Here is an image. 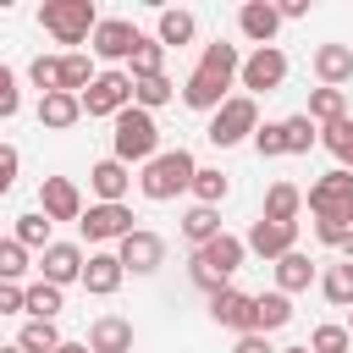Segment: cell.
Masks as SVG:
<instances>
[{"mask_svg": "<svg viewBox=\"0 0 353 353\" xmlns=\"http://www.w3.org/2000/svg\"><path fill=\"white\" fill-rule=\"evenodd\" d=\"M281 83H287V55H281L276 44H265V50L243 55V66H237V88H243L248 99H259V94H276Z\"/></svg>", "mask_w": 353, "mask_h": 353, "instance_id": "8", "label": "cell"}, {"mask_svg": "<svg viewBox=\"0 0 353 353\" xmlns=\"http://www.w3.org/2000/svg\"><path fill=\"white\" fill-rule=\"evenodd\" d=\"M254 127H259V99H248V94H232V99H226V105L210 116L204 138H210L215 149H232V143L254 138Z\"/></svg>", "mask_w": 353, "mask_h": 353, "instance_id": "6", "label": "cell"}, {"mask_svg": "<svg viewBox=\"0 0 353 353\" xmlns=\"http://www.w3.org/2000/svg\"><path fill=\"white\" fill-rule=\"evenodd\" d=\"M182 237H188L193 248H204L210 237H221V210H210V204H193V210L182 215Z\"/></svg>", "mask_w": 353, "mask_h": 353, "instance_id": "32", "label": "cell"}, {"mask_svg": "<svg viewBox=\"0 0 353 353\" xmlns=\"http://www.w3.org/2000/svg\"><path fill=\"white\" fill-rule=\"evenodd\" d=\"M188 193H193L199 204L221 210V199L232 193V176H226V171H215V165H199V171H193V188H188Z\"/></svg>", "mask_w": 353, "mask_h": 353, "instance_id": "31", "label": "cell"}, {"mask_svg": "<svg viewBox=\"0 0 353 353\" xmlns=\"http://www.w3.org/2000/svg\"><path fill=\"white\" fill-rule=\"evenodd\" d=\"M270 270H276V292H287V298H292V292H309V287H314V259H309L303 248L281 254V259H276Z\"/></svg>", "mask_w": 353, "mask_h": 353, "instance_id": "23", "label": "cell"}, {"mask_svg": "<svg viewBox=\"0 0 353 353\" xmlns=\"http://www.w3.org/2000/svg\"><path fill=\"white\" fill-rule=\"evenodd\" d=\"M171 94H176V83H171L165 72H160V77H138V83H132V105H138V110H149V116H154L160 105H171Z\"/></svg>", "mask_w": 353, "mask_h": 353, "instance_id": "33", "label": "cell"}, {"mask_svg": "<svg viewBox=\"0 0 353 353\" xmlns=\"http://www.w3.org/2000/svg\"><path fill=\"white\" fill-rule=\"evenodd\" d=\"M116 259H121V270H132V276H154V270L165 265V237L149 232V226H132V232L116 243Z\"/></svg>", "mask_w": 353, "mask_h": 353, "instance_id": "9", "label": "cell"}, {"mask_svg": "<svg viewBox=\"0 0 353 353\" xmlns=\"http://www.w3.org/2000/svg\"><path fill=\"white\" fill-rule=\"evenodd\" d=\"M55 353H88V342H61Z\"/></svg>", "mask_w": 353, "mask_h": 353, "instance_id": "49", "label": "cell"}, {"mask_svg": "<svg viewBox=\"0 0 353 353\" xmlns=\"http://www.w3.org/2000/svg\"><path fill=\"white\" fill-rule=\"evenodd\" d=\"M287 320H292V298H287V292H276V287H270V292H259V298H254V331H259V336L281 331Z\"/></svg>", "mask_w": 353, "mask_h": 353, "instance_id": "28", "label": "cell"}, {"mask_svg": "<svg viewBox=\"0 0 353 353\" xmlns=\"http://www.w3.org/2000/svg\"><path fill=\"white\" fill-rule=\"evenodd\" d=\"M0 314H22V287L17 281H0Z\"/></svg>", "mask_w": 353, "mask_h": 353, "instance_id": "46", "label": "cell"}, {"mask_svg": "<svg viewBox=\"0 0 353 353\" xmlns=\"http://www.w3.org/2000/svg\"><path fill=\"white\" fill-rule=\"evenodd\" d=\"M154 154H160V127H154V116L138 110V105H127V110L116 116V132H110V160H121V165H149Z\"/></svg>", "mask_w": 353, "mask_h": 353, "instance_id": "3", "label": "cell"}, {"mask_svg": "<svg viewBox=\"0 0 353 353\" xmlns=\"http://www.w3.org/2000/svg\"><path fill=\"white\" fill-rule=\"evenodd\" d=\"M28 83H33L39 94H61V55H33Z\"/></svg>", "mask_w": 353, "mask_h": 353, "instance_id": "40", "label": "cell"}, {"mask_svg": "<svg viewBox=\"0 0 353 353\" xmlns=\"http://www.w3.org/2000/svg\"><path fill=\"white\" fill-rule=\"evenodd\" d=\"M303 204H309V215L314 221H325V226H353V171H325L309 193H303Z\"/></svg>", "mask_w": 353, "mask_h": 353, "instance_id": "4", "label": "cell"}, {"mask_svg": "<svg viewBox=\"0 0 353 353\" xmlns=\"http://www.w3.org/2000/svg\"><path fill=\"white\" fill-rule=\"evenodd\" d=\"M66 309V292L61 287H50V281H28L22 287V314L28 320H55Z\"/></svg>", "mask_w": 353, "mask_h": 353, "instance_id": "27", "label": "cell"}, {"mask_svg": "<svg viewBox=\"0 0 353 353\" xmlns=\"http://www.w3.org/2000/svg\"><path fill=\"white\" fill-rule=\"evenodd\" d=\"M77 105H83V116H110V121H116V116L132 105V77L116 72V66H110V72H94V83L77 94Z\"/></svg>", "mask_w": 353, "mask_h": 353, "instance_id": "7", "label": "cell"}, {"mask_svg": "<svg viewBox=\"0 0 353 353\" xmlns=\"http://www.w3.org/2000/svg\"><path fill=\"white\" fill-rule=\"evenodd\" d=\"M243 248L276 265L281 254H292V248H298V221L287 226V221H265V215H259V221L248 226V237H243Z\"/></svg>", "mask_w": 353, "mask_h": 353, "instance_id": "13", "label": "cell"}, {"mask_svg": "<svg viewBox=\"0 0 353 353\" xmlns=\"http://www.w3.org/2000/svg\"><path fill=\"white\" fill-rule=\"evenodd\" d=\"M281 353H309V347H281Z\"/></svg>", "mask_w": 353, "mask_h": 353, "instance_id": "53", "label": "cell"}, {"mask_svg": "<svg viewBox=\"0 0 353 353\" xmlns=\"http://www.w3.org/2000/svg\"><path fill=\"white\" fill-rule=\"evenodd\" d=\"M276 11H281V17H309V0H281Z\"/></svg>", "mask_w": 353, "mask_h": 353, "instance_id": "48", "label": "cell"}, {"mask_svg": "<svg viewBox=\"0 0 353 353\" xmlns=\"http://www.w3.org/2000/svg\"><path fill=\"white\" fill-rule=\"evenodd\" d=\"M314 77H320V88H342V83H353V44H320L314 50Z\"/></svg>", "mask_w": 353, "mask_h": 353, "instance_id": "20", "label": "cell"}, {"mask_svg": "<svg viewBox=\"0 0 353 353\" xmlns=\"http://www.w3.org/2000/svg\"><path fill=\"white\" fill-rule=\"evenodd\" d=\"M342 254H347V265H353V232H347V237H342Z\"/></svg>", "mask_w": 353, "mask_h": 353, "instance_id": "50", "label": "cell"}, {"mask_svg": "<svg viewBox=\"0 0 353 353\" xmlns=\"http://www.w3.org/2000/svg\"><path fill=\"white\" fill-rule=\"evenodd\" d=\"M77 232H83L88 243H121V237L132 232V210H127V204H88V210L77 215Z\"/></svg>", "mask_w": 353, "mask_h": 353, "instance_id": "11", "label": "cell"}, {"mask_svg": "<svg viewBox=\"0 0 353 353\" xmlns=\"http://www.w3.org/2000/svg\"><path fill=\"white\" fill-rule=\"evenodd\" d=\"M347 336H353V309H347Z\"/></svg>", "mask_w": 353, "mask_h": 353, "instance_id": "52", "label": "cell"}, {"mask_svg": "<svg viewBox=\"0 0 353 353\" xmlns=\"http://www.w3.org/2000/svg\"><path fill=\"white\" fill-rule=\"evenodd\" d=\"M17 171H22V154H17V143H0V199L17 188Z\"/></svg>", "mask_w": 353, "mask_h": 353, "instance_id": "45", "label": "cell"}, {"mask_svg": "<svg viewBox=\"0 0 353 353\" xmlns=\"http://www.w3.org/2000/svg\"><path fill=\"white\" fill-rule=\"evenodd\" d=\"M226 99H232V83H215V77H204V72H188V83H182V105H188V110L215 116Z\"/></svg>", "mask_w": 353, "mask_h": 353, "instance_id": "22", "label": "cell"}, {"mask_svg": "<svg viewBox=\"0 0 353 353\" xmlns=\"http://www.w3.org/2000/svg\"><path fill=\"white\" fill-rule=\"evenodd\" d=\"M276 28H281V11H276L270 0H248V6L237 11V33H243L254 50H265V44L276 39Z\"/></svg>", "mask_w": 353, "mask_h": 353, "instance_id": "17", "label": "cell"}, {"mask_svg": "<svg viewBox=\"0 0 353 353\" xmlns=\"http://www.w3.org/2000/svg\"><path fill=\"white\" fill-rule=\"evenodd\" d=\"M232 353H276V347H270V342H265L259 331H243V336L232 342Z\"/></svg>", "mask_w": 353, "mask_h": 353, "instance_id": "47", "label": "cell"}, {"mask_svg": "<svg viewBox=\"0 0 353 353\" xmlns=\"http://www.w3.org/2000/svg\"><path fill=\"white\" fill-rule=\"evenodd\" d=\"M17 110H22V94H17V72L0 61V121H11Z\"/></svg>", "mask_w": 353, "mask_h": 353, "instance_id": "44", "label": "cell"}, {"mask_svg": "<svg viewBox=\"0 0 353 353\" xmlns=\"http://www.w3.org/2000/svg\"><path fill=\"white\" fill-rule=\"evenodd\" d=\"M121 259L110 254V248H94L88 259H83V292H94V298H110L116 287H121Z\"/></svg>", "mask_w": 353, "mask_h": 353, "instance_id": "18", "label": "cell"}, {"mask_svg": "<svg viewBox=\"0 0 353 353\" xmlns=\"http://www.w3.org/2000/svg\"><path fill=\"white\" fill-rule=\"evenodd\" d=\"M22 276H28V248L17 237H0V281H17L22 287Z\"/></svg>", "mask_w": 353, "mask_h": 353, "instance_id": "41", "label": "cell"}, {"mask_svg": "<svg viewBox=\"0 0 353 353\" xmlns=\"http://www.w3.org/2000/svg\"><path fill=\"white\" fill-rule=\"evenodd\" d=\"M237 66H243L237 44L215 39V44H204V55H199V66H193V72H204V77H215V83H237Z\"/></svg>", "mask_w": 353, "mask_h": 353, "instance_id": "24", "label": "cell"}, {"mask_svg": "<svg viewBox=\"0 0 353 353\" xmlns=\"http://www.w3.org/2000/svg\"><path fill=\"white\" fill-rule=\"evenodd\" d=\"M193 171H199V160L176 143V149H160L143 171H138V193L149 199V204H171L176 193H188L193 188Z\"/></svg>", "mask_w": 353, "mask_h": 353, "instance_id": "1", "label": "cell"}, {"mask_svg": "<svg viewBox=\"0 0 353 353\" xmlns=\"http://www.w3.org/2000/svg\"><path fill=\"white\" fill-rule=\"evenodd\" d=\"M320 292H325V303L353 309V265H347V259H342V265H331V270L320 276Z\"/></svg>", "mask_w": 353, "mask_h": 353, "instance_id": "37", "label": "cell"}, {"mask_svg": "<svg viewBox=\"0 0 353 353\" xmlns=\"http://www.w3.org/2000/svg\"><path fill=\"white\" fill-rule=\"evenodd\" d=\"M314 127H331L347 116V88H309V110H303Z\"/></svg>", "mask_w": 353, "mask_h": 353, "instance_id": "29", "label": "cell"}, {"mask_svg": "<svg viewBox=\"0 0 353 353\" xmlns=\"http://www.w3.org/2000/svg\"><path fill=\"white\" fill-rule=\"evenodd\" d=\"M138 28L127 22V17H99L94 22V33H88V50L99 55V61H127L132 50H138Z\"/></svg>", "mask_w": 353, "mask_h": 353, "instance_id": "10", "label": "cell"}, {"mask_svg": "<svg viewBox=\"0 0 353 353\" xmlns=\"http://www.w3.org/2000/svg\"><path fill=\"white\" fill-rule=\"evenodd\" d=\"M11 237H17V243H22L28 254H33V248L44 254V248L55 243V237H50V221H44L39 210H28V215H17V232H11Z\"/></svg>", "mask_w": 353, "mask_h": 353, "instance_id": "38", "label": "cell"}, {"mask_svg": "<svg viewBox=\"0 0 353 353\" xmlns=\"http://www.w3.org/2000/svg\"><path fill=\"white\" fill-rule=\"evenodd\" d=\"M298 210H303V188H298V182H270V188H265V210H259L265 221H287V226H292Z\"/></svg>", "mask_w": 353, "mask_h": 353, "instance_id": "26", "label": "cell"}, {"mask_svg": "<svg viewBox=\"0 0 353 353\" xmlns=\"http://www.w3.org/2000/svg\"><path fill=\"white\" fill-rule=\"evenodd\" d=\"M160 72H165V50L154 39H138V50L127 55V77L138 83V77H160Z\"/></svg>", "mask_w": 353, "mask_h": 353, "instance_id": "35", "label": "cell"}, {"mask_svg": "<svg viewBox=\"0 0 353 353\" xmlns=\"http://www.w3.org/2000/svg\"><path fill=\"white\" fill-rule=\"evenodd\" d=\"M243 259H248L243 237L221 232V237H210L204 248H193V259H188V276H193V287H204V292H221V287H232V276L243 270Z\"/></svg>", "mask_w": 353, "mask_h": 353, "instance_id": "2", "label": "cell"}, {"mask_svg": "<svg viewBox=\"0 0 353 353\" xmlns=\"http://www.w3.org/2000/svg\"><path fill=\"white\" fill-rule=\"evenodd\" d=\"M88 188H94V204H121L127 188H132V165H121V160H94V165H88Z\"/></svg>", "mask_w": 353, "mask_h": 353, "instance_id": "16", "label": "cell"}, {"mask_svg": "<svg viewBox=\"0 0 353 353\" xmlns=\"http://www.w3.org/2000/svg\"><path fill=\"white\" fill-rule=\"evenodd\" d=\"M83 121V105H77V94H39V127H50V132H66V127H77Z\"/></svg>", "mask_w": 353, "mask_h": 353, "instance_id": "25", "label": "cell"}, {"mask_svg": "<svg viewBox=\"0 0 353 353\" xmlns=\"http://www.w3.org/2000/svg\"><path fill=\"white\" fill-rule=\"evenodd\" d=\"M39 215L55 226V221H77L83 215V188L72 176H44L39 182Z\"/></svg>", "mask_w": 353, "mask_h": 353, "instance_id": "12", "label": "cell"}, {"mask_svg": "<svg viewBox=\"0 0 353 353\" xmlns=\"http://www.w3.org/2000/svg\"><path fill=\"white\" fill-rule=\"evenodd\" d=\"M99 22V6L94 0H44L39 6V28L55 39V44H83Z\"/></svg>", "mask_w": 353, "mask_h": 353, "instance_id": "5", "label": "cell"}, {"mask_svg": "<svg viewBox=\"0 0 353 353\" xmlns=\"http://www.w3.org/2000/svg\"><path fill=\"white\" fill-rule=\"evenodd\" d=\"M210 320L215 325H226V331H254V292H243V287H221V292H210Z\"/></svg>", "mask_w": 353, "mask_h": 353, "instance_id": "15", "label": "cell"}, {"mask_svg": "<svg viewBox=\"0 0 353 353\" xmlns=\"http://www.w3.org/2000/svg\"><path fill=\"white\" fill-rule=\"evenodd\" d=\"M88 83H94V55L61 50V94H83Z\"/></svg>", "mask_w": 353, "mask_h": 353, "instance_id": "30", "label": "cell"}, {"mask_svg": "<svg viewBox=\"0 0 353 353\" xmlns=\"http://www.w3.org/2000/svg\"><path fill=\"white\" fill-rule=\"evenodd\" d=\"M309 353H353V336H347V325H314V336H309Z\"/></svg>", "mask_w": 353, "mask_h": 353, "instance_id": "42", "label": "cell"}, {"mask_svg": "<svg viewBox=\"0 0 353 353\" xmlns=\"http://www.w3.org/2000/svg\"><path fill=\"white\" fill-rule=\"evenodd\" d=\"M0 353H22V347H17V342H11V347H0Z\"/></svg>", "mask_w": 353, "mask_h": 353, "instance_id": "51", "label": "cell"}, {"mask_svg": "<svg viewBox=\"0 0 353 353\" xmlns=\"http://www.w3.org/2000/svg\"><path fill=\"white\" fill-rule=\"evenodd\" d=\"M193 33H199V17L188 6H165L154 17V44L160 50H182V44H193Z\"/></svg>", "mask_w": 353, "mask_h": 353, "instance_id": "19", "label": "cell"}, {"mask_svg": "<svg viewBox=\"0 0 353 353\" xmlns=\"http://www.w3.org/2000/svg\"><path fill=\"white\" fill-rule=\"evenodd\" d=\"M17 347H22V353H55V347H61L55 320H28V325L17 331Z\"/></svg>", "mask_w": 353, "mask_h": 353, "instance_id": "36", "label": "cell"}, {"mask_svg": "<svg viewBox=\"0 0 353 353\" xmlns=\"http://www.w3.org/2000/svg\"><path fill=\"white\" fill-rule=\"evenodd\" d=\"M83 259H88V254H83L77 243H50V248L39 254V281H50V287L66 292L72 281H83Z\"/></svg>", "mask_w": 353, "mask_h": 353, "instance_id": "14", "label": "cell"}, {"mask_svg": "<svg viewBox=\"0 0 353 353\" xmlns=\"http://www.w3.org/2000/svg\"><path fill=\"white\" fill-rule=\"evenodd\" d=\"M88 353H132V320L127 314H99L88 325Z\"/></svg>", "mask_w": 353, "mask_h": 353, "instance_id": "21", "label": "cell"}, {"mask_svg": "<svg viewBox=\"0 0 353 353\" xmlns=\"http://www.w3.org/2000/svg\"><path fill=\"white\" fill-rule=\"evenodd\" d=\"M314 143H320V127H314V121H309L303 110L281 121V149H287V154H309Z\"/></svg>", "mask_w": 353, "mask_h": 353, "instance_id": "34", "label": "cell"}, {"mask_svg": "<svg viewBox=\"0 0 353 353\" xmlns=\"http://www.w3.org/2000/svg\"><path fill=\"white\" fill-rule=\"evenodd\" d=\"M320 143L342 160V171H353V116H342V121H331V127H320Z\"/></svg>", "mask_w": 353, "mask_h": 353, "instance_id": "39", "label": "cell"}, {"mask_svg": "<svg viewBox=\"0 0 353 353\" xmlns=\"http://www.w3.org/2000/svg\"><path fill=\"white\" fill-rule=\"evenodd\" d=\"M254 149H259V160L287 154V149H281V121H259V127H254Z\"/></svg>", "mask_w": 353, "mask_h": 353, "instance_id": "43", "label": "cell"}]
</instances>
